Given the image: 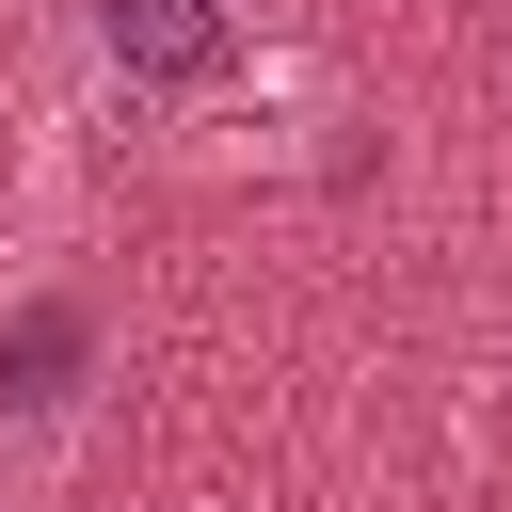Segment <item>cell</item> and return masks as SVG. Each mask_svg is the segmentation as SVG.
I'll list each match as a JSON object with an SVG mask.
<instances>
[{
	"instance_id": "cell-1",
	"label": "cell",
	"mask_w": 512,
	"mask_h": 512,
	"mask_svg": "<svg viewBox=\"0 0 512 512\" xmlns=\"http://www.w3.org/2000/svg\"><path fill=\"white\" fill-rule=\"evenodd\" d=\"M96 32H112L128 80H208L224 64V0H96Z\"/></svg>"
},
{
	"instance_id": "cell-2",
	"label": "cell",
	"mask_w": 512,
	"mask_h": 512,
	"mask_svg": "<svg viewBox=\"0 0 512 512\" xmlns=\"http://www.w3.org/2000/svg\"><path fill=\"white\" fill-rule=\"evenodd\" d=\"M80 336H96L80 304H32V320L0 336V400H64V368H80Z\"/></svg>"
}]
</instances>
